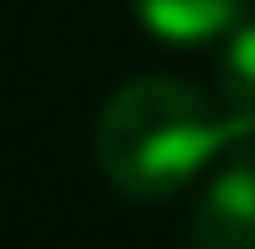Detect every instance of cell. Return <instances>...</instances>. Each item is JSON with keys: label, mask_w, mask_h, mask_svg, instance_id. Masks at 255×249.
Returning a JSON list of instances; mask_svg holds the SVG:
<instances>
[{"label": "cell", "mask_w": 255, "mask_h": 249, "mask_svg": "<svg viewBox=\"0 0 255 249\" xmlns=\"http://www.w3.org/2000/svg\"><path fill=\"white\" fill-rule=\"evenodd\" d=\"M223 141L228 114H217L179 76L125 82L93 125V157L103 179L141 200L190 184L212 157H223Z\"/></svg>", "instance_id": "cell-1"}, {"label": "cell", "mask_w": 255, "mask_h": 249, "mask_svg": "<svg viewBox=\"0 0 255 249\" xmlns=\"http://www.w3.org/2000/svg\"><path fill=\"white\" fill-rule=\"evenodd\" d=\"M130 5L141 11V22L157 38H174V44L212 38L239 16V0H130Z\"/></svg>", "instance_id": "cell-3"}, {"label": "cell", "mask_w": 255, "mask_h": 249, "mask_svg": "<svg viewBox=\"0 0 255 249\" xmlns=\"http://www.w3.org/2000/svg\"><path fill=\"white\" fill-rule=\"evenodd\" d=\"M223 98L239 114H255V16L239 22V33L228 38L223 54Z\"/></svg>", "instance_id": "cell-4"}, {"label": "cell", "mask_w": 255, "mask_h": 249, "mask_svg": "<svg viewBox=\"0 0 255 249\" xmlns=\"http://www.w3.org/2000/svg\"><path fill=\"white\" fill-rule=\"evenodd\" d=\"M185 249H255V157H228L190 211Z\"/></svg>", "instance_id": "cell-2"}]
</instances>
